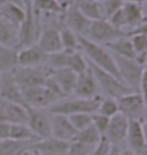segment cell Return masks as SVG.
Returning <instances> with one entry per match:
<instances>
[{
	"mask_svg": "<svg viewBox=\"0 0 147 155\" xmlns=\"http://www.w3.org/2000/svg\"><path fill=\"white\" fill-rule=\"evenodd\" d=\"M95 1H98V2H102L103 0H95Z\"/></svg>",
	"mask_w": 147,
	"mask_h": 155,
	"instance_id": "f6af8a7d",
	"label": "cell"
},
{
	"mask_svg": "<svg viewBox=\"0 0 147 155\" xmlns=\"http://www.w3.org/2000/svg\"><path fill=\"white\" fill-rule=\"evenodd\" d=\"M119 155H137L136 153H134L133 151H131L130 149H128L127 147H119Z\"/></svg>",
	"mask_w": 147,
	"mask_h": 155,
	"instance_id": "74e56055",
	"label": "cell"
},
{
	"mask_svg": "<svg viewBox=\"0 0 147 155\" xmlns=\"http://www.w3.org/2000/svg\"><path fill=\"white\" fill-rule=\"evenodd\" d=\"M52 69L45 66L38 67H21L16 66L11 71V75L20 88L31 86L43 85L51 76Z\"/></svg>",
	"mask_w": 147,
	"mask_h": 155,
	"instance_id": "9c48e42d",
	"label": "cell"
},
{
	"mask_svg": "<svg viewBox=\"0 0 147 155\" xmlns=\"http://www.w3.org/2000/svg\"><path fill=\"white\" fill-rule=\"evenodd\" d=\"M73 96L82 99H99L102 97L95 76L90 68L78 75Z\"/></svg>",
	"mask_w": 147,
	"mask_h": 155,
	"instance_id": "9a60e30c",
	"label": "cell"
},
{
	"mask_svg": "<svg viewBox=\"0 0 147 155\" xmlns=\"http://www.w3.org/2000/svg\"><path fill=\"white\" fill-rule=\"evenodd\" d=\"M26 125L36 140L52 136V114L46 109L27 108Z\"/></svg>",
	"mask_w": 147,
	"mask_h": 155,
	"instance_id": "8fae6325",
	"label": "cell"
},
{
	"mask_svg": "<svg viewBox=\"0 0 147 155\" xmlns=\"http://www.w3.org/2000/svg\"><path fill=\"white\" fill-rule=\"evenodd\" d=\"M102 98V97H101ZM82 99L76 96H68L57 101L48 108V111L51 114L70 116L77 113H90L97 112L100 99Z\"/></svg>",
	"mask_w": 147,
	"mask_h": 155,
	"instance_id": "277c9868",
	"label": "cell"
},
{
	"mask_svg": "<svg viewBox=\"0 0 147 155\" xmlns=\"http://www.w3.org/2000/svg\"><path fill=\"white\" fill-rule=\"evenodd\" d=\"M80 51L89 64L119 78L114 55L105 45L80 36Z\"/></svg>",
	"mask_w": 147,
	"mask_h": 155,
	"instance_id": "7a4b0ae2",
	"label": "cell"
},
{
	"mask_svg": "<svg viewBox=\"0 0 147 155\" xmlns=\"http://www.w3.org/2000/svg\"><path fill=\"white\" fill-rule=\"evenodd\" d=\"M61 16L62 25L72 29L80 36L85 38L87 35V32H88L90 24L92 21L88 19L79 10V8L77 7V5L75 3L72 2L68 6H65L62 12Z\"/></svg>",
	"mask_w": 147,
	"mask_h": 155,
	"instance_id": "7c38bea8",
	"label": "cell"
},
{
	"mask_svg": "<svg viewBox=\"0 0 147 155\" xmlns=\"http://www.w3.org/2000/svg\"><path fill=\"white\" fill-rule=\"evenodd\" d=\"M108 155H119V147H117V146H111L110 151H109Z\"/></svg>",
	"mask_w": 147,
	"mask_h": 155,
	"instance_id": "b9f144b4",
	"label": "cell"
},
{
	"mask_svg": "<svg viewBox=\"0 0 147 155\" xmlns=\"http://www.w3.org/2000/svg\"><path fill=\"white\" fill-rule=\"evenodd\" d=\"M46 66L52 70L62 69V68L70 69L78 75L89 69L88 61L81 51H68L62 49L61 51L48 54Z\"/></svg>",
	"mask_w": 147,
	"mask_h": 155,
	"instance_id": "8992f818",
	"label": "cell"
},
{
	"mask_svg": "<svg viewBox=\"0 0 147 155\" xmlns=\"http://www.w3.org/2000/svg\"><path fill=\"white\" fill-rule=\"evenodd\" d=\"M147 0H123L124 3H134V4H146Z\"/></svg>",
	"mask_w": 147,
	"mask_h": 155,
	"instance_id": "60d3db41",
	"label": "cell"
},
{
	"mask_svg": "<svg viewBox=\"0 0 147 155\" xmlns=\"http://www.w3.org/2000/svg\"><path fill=\"white\" fill-rule=\"evenodd\" d=\"M119 113L129 121H146V98L138 92L127 93L117 99Z\"/></svg>",
	"mask_w": 147,
	"mask_h": 155,
	"instance_id": "52a82bcc",
	"label": "cell"
},
{
	"mask_svg": "<svg viewBox=\"0 0 147 155\" xmlns=\"http://www.w3.org/2000/svg\"><path fill=\"white\" fill-rule=\"evenodd\" d=\"M23 101L27 108L48 110L55 102L61 100L45 85L31 86L21 88Z\"/></svg>",
	"mask_w": 147,
	"mask_h": 155,
	"instance_id": "30bf717a",
	"label": "cell"
},
{
	"mask_svg": "<svg viewBox=\"0 0 147 155\" xmlns=\"http://www.w3.org/2000/svg\"><path fill=\"white\" fill-rule=\"evenodd\" d=\"M35 140L0 141V155H25L32 148Z\"/></svg>",
	"mask_w": 147,
	"mask_h": 155,
	"instance_id": "603a6c76",
	"label": "cell"
},
{
	"mask_svg": "<svg viewBox=\"0 0 147 155\" xmlns=\"http://www.w3.org/2000/svg\"><path fill=\"white\" fill-rule=\"evenodd\" d=\"M42 27V14L33 7L29 0H25V17L18 26V40L15 49L36 43Z\"/></svg>",
	"mask_w": 147,
	"mask_h": 155,
	"instance_id": "3957f363",
	"label": "cell"
},
{
	"mask_svg": "<svg viewBox=\"0 0 147 155\" xmlns=\"http://www.w3.org/2000/svg\"><path fill=\"white\" fill-rule=\"evenodd\" d=\"M128 126H129V120L121 113H118L110 118L108 128L103 137L111 146H123Z\"/></svg>",
	"mask_w": 147,
	"mask_h": 155,
	"instance_id": "5bb4252c",
	"label": "cell"
},
{
	"mask_svg": "<svg viewBox=\"0 0 147 155\" xmlns=\"http://www.w3.org/2000/svg\"><path fill=\"white\" fill-rule=\"evenodd\" d=\"M18 27L0 17V45L16 48Z\"/></svg>",
	"mask_w": 147,
	"mask_h": 155,
	"instance_id": "cb8c5ba5",
	"label": "cell"
},
{
	"mask_svg": "<svg viewBox=\"0 0 147 155\" xmlns=\"http://www.w3.org/2000/svg\"><path fill=\"white\" fill-rule=\"evenodd\" d=\"M0 3H14L20 6H25V0H0Z\"/></svg>",
	"mask_w": 147,
	"mask_h": 155,
	"instance_id": "f35d334b",
	"label": "cell"
},
{
	"mask_svg": "<svg viewBox=\"0 0 147 155\" xmlns=\"http://www.w3.org/2000/svg\"><path fill=\"white\" fill-rule=\"evenodd\" d=\"M101 3L102 13L104 19H108L112 14L122 8L124 2L123 0H103Z\"/></svg>",
	"mask_w": 147,
	"mask_h": 155,
	"instance_id": "d6a6232c",
	"label": "cell"
},
{
	"mask_svg": "<svg viewBox=\"0 0 147 155\" xmlns=\"http://www.w3.org/2000/svg\"><path fill=\"white\" fill-rule=\"evenodd\" d=\"M97 113L101 114L103 116L111 118L119 113V107L117 99L110 97H102L100 99Z\"/></svg>",
	"mask_w": 147,
	"mask_h": 155,
	"instance_id": "f546056e",
	"label": "cell"
},
{
	"mask_svg": "<svg viewBox=\"0 0 147 155\" xmlns=\"http://www.w3.org/2000/svg\"><path fill=\"white\" fill-rule=\"evenodd\" d=\"M105 46L114 55L127 58H135L136 54L131 45L129 36L118 38L116 40L105 45Z\"/></svg>",
	"mask_w": 147,
	"mask_h": 155,
	"instance_id": "d4e9b609",
	"label": "cell"
},
{
	"mask_svg": "<svg viewBox=\"0 0 147 155\" xmlns=\"http://www.w3.org/2000/svg\"><path fill=\"white\" fill-rule=\"evenodd\" d=\"M89 68L92 71L93 75L95 76L97 84L99 86L100 94L102 97H110L114 99L120 98L127 93L134 92L129 89L122 81L112 74L105 72L99 68L89 64Z\"/></svg>",
	"mask_w": 147,
	"mask_h": 155,
	"instance_id": "5b68a950",
	"label": "cell"
},
{
	"mask_svg": "<svg viewBox=\"0 0 147 155\" xmlns=\"http://www.w3.org/2000/svg\"><path fill=\"white\" fill-rule=\"evenodd\" d=\"M16 49L0 45V74L11 72L17 66Z\"/></svg>",
	"mask_w": 147,
	"mask_h": 155,
	"instance_id": "f1b7e54d",
	"label": "cell"
},
{
	"mask_svg": "<svg viewBox=\"0 0 147 155\" xmlns=\"http://www.w3.org/2000/svg\"><path fill=\"white\" fill-rule=\"evenodd\" d=\"M77 130L72 125L68 116L52 114V136L67 142L75 140Z\"/></svg>",
	"mask_w": 147,
	"mask_h": 155,
	"instance_id": "d6986e66",
	"label": "cell"
},
{
	"mask_svg": "<svg viewBox=\"0 0 147 155\" xmlns=\"http://www.w3.org/2000/svg\"><path fill=\"white\" fill-rule=\"evenodd\" d=\"M107 20L112 24V25L117 27V28L127 30L126 19H125V15H124L123 9H122V8H120L118 11H116L115 13L112 14Z\"/></svg>",
	"mask_w": 147,
	"mask_h": 155,
	"instance_id": "d590c367",
	"label": "cell"
},
{
	"mask_svg": "<svg viewBox=\"0 0 147 155\" xmlns=\"http://www.w3.org/2000/svg\"><path fill=\"white\" fill-rule=\"evenodd\" d=\"M124 146L133 151L137 155H146L147 140L145 131V122L129 121Z\"/></svg>",
	"mask_w": 147,
	"mask_h": 155,
	"instance_id": "4fadbf2b",
	"label": "cell"
},
{
	"mask_svg": "<svg viewBox=\"0 0 147 155\" xmlns=\"http://www.w3.org/2000/svg\"><path fill=\"white\" fill-rule=\"evenodd\" d=\"M75 4L79 8V10L91 21L104 19L100 2L95 1V0H81Z\"/></svg>",
	"mask_w": 147,
	"mask_h": 155,
	"instance_id": "484cf974",
	"label": "cell"
},
{
	"mask_svg": "<svg viewBox=\"0 0 147 155\" xmlns=\"http://www.w3.org/2000/svg\"><path fill=\"white\" fill-rule=\"evenodd\" d=\"M109 121H110V118L103 116L99 113H93L92 115V124L95 128L98 130V131L101 133L102 136H104L106 130L108 128L109 125Z\"/></svg>",
	"mask_w": 147,
	"mask_h": 155,
	"instance_id": "836d02e7",
	"label": "cell"
},
{
	"mask_svg": "<svg viewBox=\"0 0 147 155\" xmlns=\"http://www.w3.org/2000/svg\"><path fill=\"white\" fill-rule=\"evenodd\" d=\"M125 36H129V32L127 30L117 28L107 19H99L91 22L85 38L94 42L105 45L113 40Z\"/></svg>",
	"mask_w": 147,
	"mask_h": 155,
	"instance_id": "ba28073f",
	"label": "cell"
},
{
	"mask_svg": "<svg viewBox=\"0 0 147 155\" xmlns=\"http://www.w3.org/2000/svg\"><path fill=\"white\" fill-rule=\"evenodd\" d=\"M59 36L62 49L68 51H80V35L65 25L59 27Z\"/></svg>",
	"mask_w": 147,
	"mask_h": 155,
	"instance_id": "83f0119b",
	"label": "cell"
},
{
	"mask_svg": "<svg viewBox=\"0 0 147 155\" xmlns=\"http://www.w3.org/2000/svg\"><path fill=\"white\" fill-rule=\"evenodd\" d=\"M58 5H59L62 7V9L64 10V8L65 6H68L70 3H72V0H54Z\"/></svg>",
	"mask_w": 147,
	"mask_h": 155,
	"instance_id": "ab89813d",
	"label": "cell"
},
{
	"mask_svg": "<svg viewBox=\"0 0 147 155\" xmlns=\"http://www.w3.org/2000/svg\"><path fill=\"white\" fill-rule=\"evenodd\" d=\"M92 115L90 113H77L68 116L72 125L75 127L77 131H80L92 124Z\"/></svg>",
	"mask_w": 147,
	"mask_h": 155,
	"instance_id": "1f68e13d",
	"label": "cell"
},
{
	"mask_svg": "<svg viewBox=\"0 0 147 155\" xmlns=\"http://www.w3.org/2000/svg\"><path fill=\"white\" fill-rule=\"evenodd\" d=\"M17 66L21 67H38L46 64L48 54H45L37 43L22 48L16 51Z\"/></svg>",
	"mask_w": 147,
	"mask_h": 155,
	"instance_id": "e0dca14e",
	"label": "cell"
},
{
	"mask_svg": "<svg viewBox=\"0 0 147 155\" xmlns=\"http://www.w3.org/2000/svg\"><path fill=\"white\" fill-rule=\"evenodd\" d=\"M79 1H81V0H72V2H73V3H77V2H79Z\"/></svg>",
	"mask_w": 147,
	"mask_h": 155,
	"instance_id": "ee69618b",
	"label": "cell"
},
{
	"mask_svg": "<svg viewBox=\"0 0 147 155\" xmlns=\"http://www.w3.org/2000/svg\"><path fill=\"white\" fill-rule=\"evenodd\" d=\"M0 17L18 27L25 17V6L14 3H0Z\"/></svg>",
	"mask_w": 147,
	"mask_h": 155,
	"instance_id": "7402d4cb",
	"label": "cell"
},
{
	"mask_svg": "<svg viewBox=\"0 0 147 155\" xmlns=\"http://www.w3.org/2000/svg\"><path fill=\"white\" fill-rule=\"evenodd\" d=\"M125 19H126L127 31L138 28L146 24V10L145 4H134V3H124L122 6Z\"/></svg>",
	"mask_w": 147,
	"mask_h": 155,
	"instance_id": "ffe728a7",
	"label": "cell"
},
{
	"mask_svg": "<svg viewBox=\"0 0 147 155\" xmlns=\"http://www.w3.org/2000/svg\"><path fill=\"white\" fill-rule=\"evenodd\" d=\"M114 58L120 80L132 91L145 96L146 67L140 64L135 58H127L117 55H114Z\"/></svg>",
	"mask_w": 147,
	"mask_h": 155,
	"instance_id": "6da1fadb",
	"label": "cell"
},
{
	"mask_svg": "<svg viewBox=\"0 0 147 155\" xmlns=\"http://www.w3.org/2000/svg\"><path fill=\"white\" fill-rule=\"evenodd\" d=\"M26 155H38V154L35 153V152H34V151H32V150H30L29 152H27V153H26Z\"/></svg>",
	"mask_w": 147,
	"mask_h": 155,
	"instance_id": "7bdbcfd3",
	"label": "cell"
},
{
	"mask_svg": "<svg viewBox=\"0 0 147 155\" xmlns=\"http://www.w3.org/2000/svg\"><path fill=\"white\" fill-rule=\"evenodd\" d=\"M0 101L10 102L25 107L21 88L17 85L11 72L0 74Z\"/></svg>",
	"mask_w": 147,
	"mask_h": 155,
	"instance_id": "2e32d148",
	"label": "cell"
},
{
	"mask_svg": "<svg viewBox=\"0 0 147 155\" xmlns=\"http://www.w3.org/2000/svg\"><path fill=\"white\" fill-rule=\"evenodd\" d=\"M33 7L42 14H62V9L54 0H29Z\"/></svg>",
	"mask_w": 147,
	"mask_h": 155,
	"instance_id": "4dcf8cb0",
	"label": "cell"
},
{
	"mask_svg": "<svg viewBox=\"0 0 147 155\" xmlns=\"http://www.w3.org/2000/svg\"><path fill=\"white\" fill-rule=\"evenodd\" d=\"M71 142L62 141L52 136L35 140L31 150L38 155H65Z\"/></svg>",
	"mask_w": 147,
	"mask_h": 155,
	"instance_id": "ac0fdd59",
	"label": "cell"
},
{
	"mask_svg": "<svg viewBox=\"0 0 147 155\" xmlns=\"http://www.w3.org/2000/svg\"><path fill=\"white\" fill-rule=\"evenodd\" d=\"M93 148L78 141H72L65 155H88Z\"/></svg>",
	"mask_w": 147,
	"mask_h": 155,
	"instance_id": "e575fe53",
	"label": "cell"
},
{
	"mask_svg": "<svg viewBox=\"0 0 147 155\" xmlns=\"http://www.w3.org/2000/svg\"><path fill=\"white\" fill-rule=\"evenodd\" d=\"M52 79L55 81L65 97L73 95L78 74L70 69H55L52 71Z\"/></svg>",
	"mask_w": 147,
	"mask_h": 155,
	"instance_id": "44dd1931",
	"label": "cell"
},
{
	"mask_svg": "<svg viewBox=\"0 0 147 155\" xmlns=\"http://www.w3.org/2000/svg\"><path fill=\"white\" fill-rule=\"evenodd\" d=\"M25 155H26V154H25Z\"/></svg>",
	"mask_w": 147,
	"mask_h": 155,
	"instance_id": "bcb514c9",
	"label": "cell"
},
{
	"mask_svg": "<svg viewBox=\"0 0 147 155\" xmlns=\"http://www.w3.org/2000/svg\"><path fill=\"white\" fill-rule=\"evenodd\" d=\"M111 145L106 141V139L103 137L102 140L97 144L95 147L91 150V152L88 155H108L110 151Z\"/></svg>",
	"mask_w": 147,
	"mask_h": 155,
	"instance_id": "8d00e7d4",
	"label": "cell"
},
{
	"mask_svg": "<svg viewBox=\"0 0 147 155\" xmlns=\"http://www.w3.org/2000/svg\"><path fill=\"white\" fill-rule=\"evenodd\" d=\"M102 138L103 136L101 135V133L93 126V124H91L86 128L77 131V135L74 141H78L90 147H95L102 140Z\"/></svg>",
	"mask_w": 147,
	"mask_h": 155,
	"instance_id": "4316f807",
	"label": "cell"
}]
</instances>
